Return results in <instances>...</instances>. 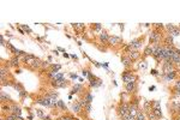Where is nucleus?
<instances>
[{
  "mask_svg": "<svg viewBox=\"0 0 180 120\" xmlns=\"http://www.w3.org/2000/svg\"><path fill=\"white\" fill-rule=\"evenodd\" d=\"M48 97H51V99H58V92L55 91H51V92H48V95H47Z\"/></svg>",
  "mask_w": 180,
  "mask_h": 120,
  "instance_id": "obj_29",
  "label": "nucleus"
},
{
  "mask_svg": "<svg viewBox=\"0 0 180 120\" xmlns=\"http://www.w3.org/2000/svg\"><path fill=\"white\" fill-rule=\"evenodd\" d=\"M155 89H156V87H155V85H151V87H149V91H154Z\"/></svg>",
  "mask_w": 180,
  "mask_h": 120,
  "instance_id": "obj_42",
  "label": "nucleus"
},
{
  "mask_svg": "<svg viewBox=\"0 0 180 120\" xmlns=\"http://www.w3.org/2000/svg\"><path fill=\"white\" fill-rule=\"evenodd\" d=\"M119 27H120V29L124 30V24H119Z\"/></svg>",
  "mask_w": 180,
  "mask_h": 120,
  "instance_id": "obj_45",
  "label": "nucleus"
},
{
  "mask_svg": "<svg viewBox=\"0 0 180 120\" xmlns=\"http://www.w3.org/2000/svg\"><path fill=\"white\" fill-rule=\"evenodd\" d=\"M179 29H180V27H179Z\"/></svg>",
  "mask_w": 180,
  "mask_h": 120,
  "instance_id": "obj_51",
  "label": "nucleus"
},
{
  "mask_svg": "<svg viewBox=\"0 0 180 120\" xmlns=\"http://www.w3.org/2000/svg\"><path fill=\"white\" fill-rule=\"evenodd\" d=\"M121 78H123V82H124L125 84L137 82V79H138V77H137V76H135L132 72H130V71H127V70L125 71L123 75H121Z\"/></svg>",
  "mask_w": 180,
  "mask_h": 120,
  "instance_id": "obj_1",
  "label": "nucleus"
},
{
  "mask_svg": "<svg viewBox=\"0 0 180 120\" xmlns=\"http://www.w3.org/2000/svg\"><path fill=\"white\" fill-rule=\"evenodd\" d=\"M18 30H19V32H21V34H24V31H23V30L21 29V28H18Z\"/></svg>",
  "mask_w": 180,
  "mask_h": 120,
  "instance_id": "obj_47",
  "label": "nucleus"
},
{
  "mask_svg": "<svg viewBox=\"0 0 180 120\" xmlns=\"http://www.w3.org/2000/svg\"><path fill=\"white\" fill-rule=\"evenodd\" d=\"M58 107H59L60 109H63V110H66V106H65V103H64L63 100H58Z\"/></svg>",
  "mask_w": 180,
  "mask_h": 120,
  "instance_id": "obj_27",
  "label": "nucleus"
},
{
  "mask_svg": "<svg viewBox=\"0 0 180 120\" xmlns=\"http://www.w3.org/2000/svg\"><path fill=\"white\" fill-rule=\"evenodd\" d=\"M10 65H11V66H13V67H17V66L19 65V58L14 55L13 58L10 60Z\"/></svg>",
  "mask_w": 180,
  "mask_h": 120,
  "instance_id": "obj_20",
  "label": "nucleus"
},
{
  "mask_svg": "<svg viewBox=\"0 0 180 120\" xmlns=\"http://www.w3.org/2000/svg\"><path fill=\"white\" fill-rule=\"evenodd\" d=\"M78 102H79V105L82 106V108H85V106L88 105V101H86V100H85V99H81V100H79V101H78Z\"/></svg>",
  "mask_w": 180,
  "mask_h": 120,
  "instance_id": "obj_31",
  "label": "nucleus"
},
{
  "mask_svg": "<svg viewBox=\"0 0 180 120\" xmlns=\"http://www.w3.org/2000/svg\"><path fill=\"white\" fill-rule=\"evenodd\" d=\"M174 88H175V89H180V79L175 82V84H174Z\"/></svg>",
  "mask_w": 180,
  "mask_h": 120,
  "instance_id": "obj_37",
  "label": "nucleus"
},
{
  "mask_svg": "<svg viewBox=\"0 0 180 120\" xmlns=\"http://www.w3.org/2000/svg\"><path fill=\"white\" fill-rule=\"evenodd\" d=\"M19 95H21V97L23 99V97H25V96L28 95V92H27L25 90H22V91H19Z\"/></svg>",
  "mask_w": 180,
  "mask_h": 120,
  "instance_id": "obj_35",
  "label": "nucleus"
},
{
  "mask_svg": "<svg viewBox=\"0 0 180 120\" xmlns=\"http://www.w3.org/2000/svg\"><path fill=\"white\" fill-rule=\"evenodd\" d=\"M7 100H10L11 101V97H10V95H6L4 91H0V101L4 103L5 101H7Z\"/></svg>",
  "mask_w": 180,
  "mask_h": 120,
  "instance_id": "obj_18",
  "label": "nucleus"
},
{
  "mask_svg": "<svg viewBox=\"0 0 180 120\" xmlns=\"http://www.w3.org/2000/svg\"><path fill=\"white\" fill-rule=\"evenodd\" d=\"M126 55L132 60V61H135V60H137L140 57V53H139L138 50H132V52H128Z\"/></svg>",
  "mask_w": 180,
  "mask_h": 120,
  "instance_id": "obj_9",
  "label": "nucleus"
},
{
  "mask_svg": "<svg viewBox=\"0 0 180 120\" xmlns=\"http://www.w3.org/2000/svg\"><path fill=\"white\" fill-rule=\"evenodd\" d=\"M149 55H152V47L151 45L147 46L144 48V57H149Z\"/></svg>",
  "mask_w": 180,
  "mask_h": 120,
  "instance_id": "obj_19",
  "label": "nucleus"
},
{
  "mask_svg": "<svg viewBox=\"0 0 180 120\" xmlns=\"http://www.w3.org/2000/svg\"><path fill=\"white\" fill-rule=\"evenodd\" d=\"M177 76H178V71H177V70H174V71H170V72H168L167 75H165V77H163V78H165L166 80H168V82H169V80H173V79H175V78H177Z\"/></svg>",
  "mask_w": 180,
  "mask_h": 120,
  "instance_id": "obj_8",
  "label": "nucleus"
},
{
  "mask_svg": "<svg viewBox=\"0 0 180 120\" xmlns=\"http://www.w3.org/2000/svg\"><path fill=\"white\" fill-rule=\"evenodd\" d=\"M145 114L147 113L144 110H138V114H137L136 118H137V120H147L145 119Z\"/></svg>",
  "mask_w": 180,
  "mask_h": 120,
  "instance_id": "obj_21",
  "label": "nucleus"
},
{
  "mask_svg": "<svg viewBox=\"0 0 180 120\" xmlns=\"http://www.w3.org/2000/svg\"><path fill=\"white\" fill-rule=\"evenodd\" d=\"M174 64L172 62V60H167V61H163V65H162V72L167 75L168 72L170 71H174Z\"/></svg>",
  "mask_w": 180,
  "mask_h": 120,
  "instance_id": "obj_3",
  "label": "nucleus"
},
{
  "mask_svg": "<svg viewBox=\"0 0 180 120\" xmlns=\"http://www.w3.org/2000/svg\"><path fill=\"white\" fill-rule=\"evenodd\" d=\"M179 120H180V118H179Z\"/></svg>",
  "mask_w": 180,
  "mask_h": 120,
  "instance_id": "obj_52",
  "label": "nucleus"
},
{
  "mask_svg": "<svg viewBox=\"0 0 180 120\" xmlns=\"http://www.w3.org/2000/svg\"><path fill=\"white\" fill-rule=\"evenodd\" d=\"M63 78H64V75H63L61 72H58V73L53 77V79H54V80H60V79H63Z\"/></svg>",
  "mask_w": 180,
  "mask_h": 120,
  "instance_id": "obj_30",
  "label": "nucleus"
},
{
  "mask_svg": "<svg viewBox=\"0 0 180 120\" xmlns=\"http://www.w3.org/2000/svg\"><path fill=\"white\" fill-rule=\"evenodd\" d=\"M98 39H100V41L102 42V43H106V42H108V39H109V35L106 32V31H102L101 34H100V36H98Z\"/></svg>",
  "mask_w": 180,
  "mask_h": 120,
  "instance_id": "obj_14",
  "label": "nucleus"
},
{
  "mask_svg": "<svg viewBox=\"0 0 180 120\" xmlns=\"http://www.w3.org/2000/svg\"><path fill=\"white\" fill-rule=\"evenodd\" d=\"M82 90H83V85H82V84H76V85H73L72 91H71V94H70V95L78 94V92H79V91H82Z\"/></svg>",
  "mask_w": 180,
  "mask_h": 120,
  "instance_id": "obj_16",
  "label": "nucleus"
},
{
  "mask_svg": "<svg viewBox=\"0 0 180 120\" xmlns=\"http://www.w3.org/2000/svg\"><path fill=\"white\" fill-rule=\"evenodd\" d=\"M72 109H73V112H74V113H79V112L82 110V106L79 105V102H78V101H76V102H73V103H72Z\"/></svg>",
  "mask_w": 180,
  "mask_h": 120,
  "instance_id": "obj_17",
  "label": "nucleus"
},
{
  "mask_svg": "<svg viewBox=\"0 0 180 120\" xmlns=\"http://www.w3.org/2000/svg\"><path fill=\"white\" fill-rule=\"evenodd\" d=\"M152 112H154V114L156 115V118L157 119H161L163 115H162V112H161V109H152Z\"/></svg>",
  "mask_w": 180,
  "mask_h": 120,
  "instance_id": "obj_24",
  "label": "nucleus"
},
{
  "mask_svg": "<svg viewBox=\"0 0 180 120\" xmlns=\"http://www.w3.org/2000/svg\"><path fill=\"white\" fill-rule=\"evenodd\" d=\"M70 77H71V78H74V79H76V78H78L76 73H70Z\"/></svg>",
  "mask_w": 180,
  "mask_h": 120,
  "instance_id": "obj_41",
  "label": "nucleus"
},
{
  "mask_svg": "<svg viewBox=\"0 0 180 120\" xmlns=\"http://www.w3.org/2000/svg\"><path fill=\"white\" fill-rule=\"evenodd\" d=\"M169 34H170L172 36H178V35H180V29H179V28H177V27H175V28H174V29L172 30V31L169 32Z\"/></svg>",
  "mask_w": 180,
  "mask_h": 120,
  "instance_id": "obj_26",
  "label": "nucleus"
},
{
  "mask_svg": "<svg viewBox=\"0 0 180 120\" xmlns=\"http://www.w3.org/2000/svg\"><path fill=\"white\" fill-rule=\"evenodd\" d=\"M152 76H159V71L157 70H151V72H150Z\"/></svg>",
  "mask_w": 180,
  "mask_h": 120,
  "instance_id": "obj_40",
  "label": "nucleus"
},
{
  "mask_svg": "<svg viewBox=\"0 0 180 120\" xmlns=\"http://www.w3.org/2000/svg\"><path fill=\"white\" fill-rule=\"evenodd\" d=\"M43 120H52V119H51V118H48V117H47V118H44V119H43Z\"/></svg>",
  "mask_w": 180,
  "mask_h": 120,
  "instance_id": "obj_48",
  "label": "nucleus"
},
{
  "mask_svg": "<svg viewBox=\"0 0 180 120\" xmlns=\"http://www.w3.org/2000/svg\"><path fill=\"white\" fill-rule=\"evenodd\" d=\"M85 112L86 113H90L91 112V103H88V105L85 106Z\"/></svg>",
  "mask_w": 180,
  "mask_h": 120,
  "instance_id": "obj_34",
  "label": "nucleus"
},
{
  "mask_svg": "<svg viewBox=\"0 0 180 120\" xmlns=\"http://www.w3.org/2000/svg\"><path fill=\"white\" fill-rule=\"evenodd\" d=\"M95 30H96V31H100V30H101V24H100V23H96V24H95Z\"/></svg>",
  "mask_w": 180,
  "mask_h": 120,
  "instance_id": "obj_39",
  "label": "nucleus"
},
{
  "mask_svg": "<svg viewBox=\"0 0 180 120\" xmlns=\"http://www.w3.org/2000/svg\"><path fill=\"white\" fill-rule=\"evenodd\" d=\"M178 72H180V66H178V70H177Z\"/></svg>",
  "mask_w": 180,
  "mask_h": 120,
  "instance_id": "obj_49",
  "label": "nucleus"
},
{
  "mask_svg": "<svg viewBox=\"0 0 180 120\" xmlns=\"http://www.w3.org/2000/svg\"><path fill=\"white\" fill-rule=\"evenodd\" d=\"M36 103L46 106V107H51V99H49L48 96H44L43 99H37V100H36Z\"/></svg>",
  "mask_w": 180,
  "mask_h": 120,
  "instance_id": "obj_7",
  "label": "nucleus"
},
{
  "mask_svg": "<svg viewBox=\"0 0 180 120\" xmlns=\"http://www.w3.org/2000/svg\"><path fill=\"white\" fill-rule=\"evenodd\" d=\"M147 114H148V118H149V120H157V118H156V115L154 114V112H152V110H150V112H148Z\"/></svg>",
  "mask_w": 180,
  "mask_h": 120,
  "instance_id": "obj_28",
  "label": "nucleus"
},
{
  "mask_svg": "<svg viewBox=\"0 0 180 120\" xmlns=\"http://www.w3.org/2000/svg\"><path fill=\"white\" fill-rule=\"evenodd\" d=\"M152 109H161V102L160 101H152Z\"/></svg>",
  "mask_w": 180,
  "mask_h": 120,
  "instance_id": "obj_25",
  "label": "nucleus"
},
{
  "mask_svg": "<svg viewBox=\"0 0 180 120\" xmlns=\"http://www.w3.org/2000/svg\"><path fill=\"white\" fill-rule=\"evenodd\" d=\"M82 75H83L84 77H86V76H88V71H84V70H83V72H82Z\"/></svg>",
  "mask_w": 180,
  "mask_h": 120,
  "instance_id": "obj_44",
  "label": "nucleus"
},
{
  "mask_svg": "<svg viewBox=\"0 0 180 120\" xmlns=\"http://www.w3.org/2000/svg\"><path fill=\"white\" fill-rule=\"evenodd\" d=\"M60 120H74V118H72V117H63V118H60Z\"/></svg>",
  "mask_w": 180,
  "mask_h": 120,
  "instance_id": "obj_38",
  "label": "nucleus"
},
{
  "mask_svg": "<svg viewBox=\"0 0 180 120\" xmlns=\"http://www.w3.org/2000/svg\"><path fill=\"white\" fill-rule=\"evenodd\" d=\"M71 58H73V59H77V55H74V54H72V55H71Z\"/></svg>",
  "mask_w": 180,
  "mask_h": 120,
  "instance_id": "obj_46",
  "label": "nucleus"
},
{
  "mask_svg": "<svg viewBox=\"0 0 180 120\" xmlns=\"http://www.w3.org/2000/svg\"><path fill=\"white\" fill-rule=\"evenodd\" d=\"M172 62L174 64V65H177V66H180V55L175 52L174 54H173V57H172Z\"/></svg>",
  "mask_w": 180,
  "mask_h": 120,
  "instance_id": "obj_15",
  "label": "nucleus"
},
{
  "mask_svg": "<svg viewBox=\"0 0 180 120\" xmlns=\"http://www.w3.org/2000/svg\"><path fill=\"white\" fill-rule=\"evenodd\" d=\"M166 28H167V30H168V32H170L172 30H173L174 28H175V27H174L173 24H167V25H166Z\"/></svg>",
  "mask_w": 180,
  "mask_h": 120,
  "instance_id": "obj_33",
  "label": "nucleus"
},
{
  "mask_svg": "<svg viewBox=\"0 0 180 120\" xmlns=\"http://www.w3.org/2000/svg\"><path fill=\"white\" fill-rule=\"evenodd\" d=\"M121 42H123V39L121 37H119V36H109L107 43L109 46H115V45H118V43H121Z\"/></svg>",
  "mask_w": 180,
  "mask_h": 120,
  "instance_id": "obj_6",
  "label": "nucleus"
},
{
  "mask_svg": "<svg viewBox=\"0 0 180 120\" xmlns=\"http://www.w3.org/2000/svg\"><path fill=\"white\" fill-rule=\"evenodd\" d=\"M121 62H123V65H124L126 69L130 67V66L132 65V60L130 59L127 55H123V57H121Z\"/></svg>",
  "mask_w": 180,
  "mask_h": 120,
  "instance_id": "obj_11",
  "label": "nucleus"
},
{
  "mask_svg": "<svg viewBox=\"0 0 180 120\" xmlns=\"http://www.w3.org/2000/svg\"><path fill=\"white\" fill-rule=\"evenodd\" d=\"M6 47H7V48H9V49L11 50V53H13L14 55H16V53H17V50H18V49H17V48H16L14 46H12L11 43H10V42H7V45H6Z\"/></svg>",
  "mask_w": 180,
  "mask_h": 120,
  "instance_id": "obj_23",
  "label": "nucleus"
},
{
  "mask_svg": "<svg viewBox=\"0 0 180 120\" xmlns=\"http://www.w3.org/2000/svg\"><path fill=\"white\" fill-rule=\"evenodd\" d=\"M11 113H12L13 115L21 117V114H22V110H21V108H19V107H18L17 105H13V106H11Z\"/></svg>",
  "mask_w": 180,
  "mask_h": 120,
  "instance_id": "obj_13",
  "label": "nucleus"
},
{
  "mask_svg": "<svg viewBox=\"0 0 180 120\" xmlns=\"http://www.w3.org/2000/svg\"><path fill=\"white\" fill-rule=\"evenodd\" d=\"M178 113H179V114H180V107H179V109H178Z\"/></svg>",
  "mask_w": 180,
  "mask_h": 120,
  "instance_id": "obj_50",
  "label": "nucleus"
},
{
  "mask_svg": "<svg viewBox=\"0 0 180 120\" xmlns=\"http://www.w3.org/2000/svg\"><path fill=\"white\" fill-rule=\"evenodd\" d=\"M84 99L88 101V103H91V102H93V100H94V96H93L90 92H86V94L84 95Z\"/></svg>",
  "mask_w": 180,
  "mask_h": 120,
  "instance_id": "obj_22",
  "label": "nucleus"
},
{
  "mask_svg": "<svg viewBox=\"0 0 180 120\" xmlns=\"http://www.w3.org/2000/svg\"><path fill=\"white\" fill-rule=\"evenodd\" d=\"M28 65L30 66V69H31V70H35V69H39V67L41 66L42 61L39 59V58H34V59H31L30 61H29Z\"/></svg>",
  "mask_w": 180,
  "mask_h": 120,
  "instance_id": "obj_4",
  "label": "nucleus"
},
{
  "mask_svg": "<svg viewBox=\"0 0 180 120\" xmlns=\"http://www.w3.org/2000/svg\"><path fill=\"white\" fill-rule=\"evenodd\" d=\"M36 113H37V115L40 118H43V112H42L41 109H36Z\"/></svg>",
  "mask_w": 180,
  "mask_h": 120,
  "instance_id": "obj_36",
  "label": "nucleus"
},
{
  "mask_svg": "<svg viewBox=\"0 0 180 120\" xmlns=\"http://www.w3.org/2000/svg\"><path fill=\"white\" fill-rule=\"evenodd\" d=\"M143 110L145 113L152 110V101H144V105H143Z\"/></svg>",
  "mask_w": 180,
  "mask_h": 120,
  "instance_id": "obj_12",
  "label": "nucleus"
},
{
  "mask_svg": "<svg viewBox=\"0 0 180 120\" xmlns=\"http://www.w3.org/2000/svg\"><path fill=\"white\" fill-rule=\"evenodd\" d=\"M21 27H22V28L24 29V31H27V32H29V34H31V32H32V30L30 29V28H29V27L27 25V24H22Z\"/></svg>",
  "mask_w": 180,
  "mask_h": 120,
  "instance_id": "obj_32",
  "label": "nucleus"
},
{
  "mask_svg": "<svg viewBox=\"0 0 180 120\" xmlns=\"http://www.w3.org/2000/svg\"><path fill=\"white\" fill-rule=\"evenodd\" d=\"M142 43H143V39H136V40H132L128 45L132 47L133 50H138L139 48L142 47Z\"/></svg>",
  "mask_w": 180,
  "mask_h": 120,
  "instance_id": "obj_5",
  "label": "nucleus"
},
{
  "mask_svg": "<svg viewBox=\"0 0 180 120\" xmlns=\"http://www.w3.org/2000/svg\"><path fill=\"white\" fill-rule=\"evenodd\" d=\"M1 46H5V40H4V36L1 35Z\"/></svg>",
  "mask_w": 180,
  "mask_h": 120,
  "instance_id": "obj_43",
  "label": "nucleus"
},
{
  "mask_svg": "<svg viewBox=\"0 0 180 120\" xmlns=\"http://www.w3.org/2000/svg\"><path fill=\"white\" fill-rule=\"evenodd\" d=\"M161 40H162V35H161V31H159V30H152L151 34H150V43L154 45V43H156V45H160V42H161Z\"/></svg>",
  "mask_w": 180,
  "mask_h": 120,
  "instance_id": "obj_2",
  "label": "nucleus"
},
{
  "mask_svg": "<svg viewBox=\"0 0 180 120\" xmlns=\"http://www.w3.org/2000/svg\"><path fill=\"white\" fill-rule=\"evenodd\" d=\"M125 88H126V91H127V92H135L136 89H137V84H136V82H133V83H127V84H125Z\"/></svg>",
  "mask_w": 180,
  "mask_h": 120,
  "instance_id": "obj_10",
  "label": "nucleus"
}]
</instances>
